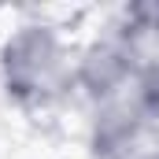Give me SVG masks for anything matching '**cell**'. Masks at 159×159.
I'll return each mask as SVG.
<instances>
[{
    "mask_svg": "<svg viewBox=\"0 0 159 159\" xmlns=\"http://www.w3.org/2000/svg\"><path fill=\"white\" fill-rule=\"evenodd\" d=\"M70 81L67 44L48 22H22L0 44V85L22 107H44Z\"/></svg>",
    "mask_w": 159,
    "mask_h": 159,
    "instance_id": "6da1fadb",
    "label": "cell"
},
{
    "mask_svg": "<svg viewBox=\"0 0 159 159\" xmlns=\"http://www.w3.org/2000/svg\"><path fill=\"white\" fill-rule=\"evenodd\" d=\"M144 111L137 107L133 93H122L107 104H96V115L89 126V152L96 159H126L137 144V133L144 129Z\"/></svg>",
    "mask_w": 159,
    "mask_h": 159,
    "instance_id": "3957f363",
    "label": "cell"
},
{
    "mask_svg": "<svg viewBox=\"0 0 159 159\" xmlns=\"http://www.w3.org/2000/svg\"><path fill=\"white\" fill-rule=\"evenodd\" d=\"M137 70H141L137 44L122 30H115L107 37H96L93 44H85L78 63L70 67V85H78L93 104H107L122 93H129Z\"/></svg>",
    "mask_w": 159,
    "mask_h": 159,
    "instance_id": "7a4b0ae2",
    "label": "cell"
}]
</instances>
